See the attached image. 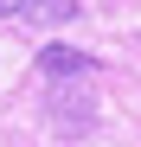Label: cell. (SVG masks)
Returning <instances> with one entry per match:
<instances>
[{"label":"cell","instance_id":"6da1fadb","mask_svg":"<svg viewBox=\"0 0 141 147\" xmlns=\"http://www.w3.org/2000/svg\"><path fill=\"white\" fill-rule=\"evenodd\" d=\"M77 13V0H0V19H26V26H64Z\"/></svg>","mask_w":141,"mask_h":147},{"label":"cell","instance_id":"7a4b0ae2","mask_svg":"<svg viewBox=\"0 0 141 147\" xmlns=\"http://www.w3.org/2000/svg\"><path fill=\"white\" fill-rule=\"evenodd\" d=\"M90 64H96V58H90V51H70V45H45V51H39V70H45L52 83H64V77H90Z\"/></svg>","mask_w":141,"mask_h":147}]
</instances>
